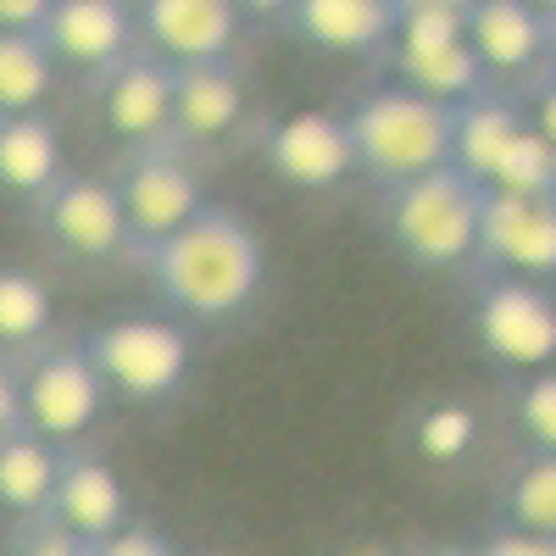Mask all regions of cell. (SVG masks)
<instances>
[{
	"label": "cell",
	"instance_id": "6da1fadb",
	"mask_svg": "<svg viewBox=\"0 0 556 556\" xmlns=\"http://www.w3.org/2000/svg\"><path fill=\"white\" fill-rule=\"evenodd\" d=\"M139 262H146L156 301L178 323L240 317L267 278V245L256 235V223L235 206H212V201L184 223L178 235H167L151 251H139Z\"/></svg>",
	"mask_w": 556,
	"mask_h": 556
},
{
	"label": "cell",
	"instance_id": "7a4b0ae2",
	"mask_svg": "<svg viewBox=\"0 0 556 556\" xmlns=\"http://www.w3.org/2000/svg\"><path fill=\"white\" fill-rule=\"evenodd\" d=\"M345 134L356 151V173H367L379 190H401L412 178L451 167L456 106L417 96L406 84H384L345 112Z\"/></svg>",
	"mask_w": 556,
	"mask_h": 556
},
{
	"label": "cell",
	"instance_id": "3957f363",
	"mask_svg": "<svg viewBox=\"0 0 556 556\" xmlns=\"http://www.w3.org/2000/svg\"><path fill=\"white\" fill-rule=\"evenodd\" d=\"M479 212L484 190L451 162L401 190H384V235L412 267L440 273L479 256Z\"/></svg>",
	"mask_w": 556,
	"mask_h": 556
},
{
	"label": "cell",
	"instance_id": "277c9868",
	"mask_svg": "<svg viewBox=\"0 0 556 556\" xmlns=\"http://www.w3.org/2000/svg\"><path fill=\"white\" fill-rule=\"evenodd\" d=\"M451 162L490 195H556V151L534 134L529 112L501 96H479L456 106Z\"/></svg>",
	"mask_w": 556,
	"mask_h": 556
},
{
	"label": "cell",
	"instance_id": "5b68a950",
	"mask_svg": "<svg viewBox=\"0 0 556 556\" xmlns=\"http://www.w3.org/2000/svg\"><path fill=\"white\" fill-rule=\"evenodd\" d=\"M89 362L106 384V395H123L134 406H162L173 401L195 374V340L178 317H156V312H128L101 323L84 340Z\"/></svg>",
	"mask_w": 556,
	"mask_h": 556
},
{
	"label": "cell",
	"instance_id": "8992f818",
	"mask_svg": "<svg viewBox=\"0 0 556 556\" xmlns=\"http://www.w3.org/2000/svg\"><path fill=\"white\" fill-rule=\"evenodd\" d=\"M390 62H395V84L417 89L429 101L462 106V101L490 96V73L479 67L462 7H451V0H401Z\"/></svg>",
	"mask_w": 556,
	"mask_h": 556
},
{
	"label": "cell",
	"instance_id": "52a82bcc",
	"mask_svg": "<svg viewBox=\"0 0 556 556\" xmlns=\"http://www.w3.org/2000/svg\"><path fill=\"white\" fill-rule=\"evenodd\" d=\"M23 390V429L45 445H78L106 412V384L84 345H39L17 367Z\"/></svg>",
	"mask_w": 556,
	"mask_h": 556
},
{
	"label": "cell",
	"instance_id": "ba28073f",
	"mask_svg": "<svg viewBox=\"0 0 556 556\" xmlns=\"http://www.w3.org/2000/svg\"><path fill=\"white\" fill-rule=\"evenodd\" d=\"M112 190L123 201V223H128V240L134 251H151L167 235H178L201 206V173L178 156V146H146V151H128L112 173Z\"/></svg>",
	"mask_w": 556,
	"mask_h": 556
},
{
	"label": "cell",
	"instance_id": "9c48e42d",
	"mask_svg": "<svg viewBox=\"0 0 556 556\" xmlns=\"http://www.w3.org/2000/svg\"><path fill=\"white\" fill-rule=\"evenodd\" d=\"M473 334L501 367L545 374L556 367V301L534 278L495 273L473 295Z\"/></svg>",
	"mask_w": 556,
	"mask_h": 556
},
{
	"label": "cell",
	"instance_id": "30bf717a",
	"mask_svg": "<svg viewBox=\"0 0 556 556\" xmlns=\"http://www.w3.org/2000/svg\"><path fill=\"white\" fill-rule=\"evenodd\" d=\"M34 217H39V235L51 240L56 251L78 256V262H112V256L134 251L112 178L62 173L51 190L34 201Z\"/></svg>",
	"mask_w": 556,
	"mask_h": 556
},
{
	"label": "cell",
	"instance_id": "8fae6325",
	"mask_svg": "<svg viewBox=\"0 0 556 556\" xmlns=\"http://www.w3.org/2000/svg\"><path fill=\"white\" fill-rule=\"evenodd\" d=\"M134 23L151 56L167 67H195L228 62L245 17L235 0H134Z\"/></svg>",
	"mask_w": 556,
	"mask_h": 556
},
{
	"label": "cell",
	"instance_id": "7c38bea8",
	"mask_svg": "<svg viewBox=\"0 0 556 556\" xmlns=\"http://www.w3.org/2000/svg\"><path fill=\"white\" fill-rule=\"evenodd\" d=\"M479 256L513 278H556V195H490L479 212Z\"/></svg>",
	"mask_w": 556,
	"mask_h": 556
},
{
	"label": "cell",
	"instance_id": "4fadbf2b",
	"mask_svg": "<svg viewBox=\"0 0 556 556\" xmlns=\"http://www.w3.org/2000/svg\"><path fill=\"white\" fill-rule=\"evenodd\" d=\"M262 156L290 190H340L356 173L345 117H334V112H290V117L267 123Z\"/></svg>",
	"mask_w": 556,
	"mask_h": 556
},
{
	"label": "cell",
	"instance_id": "5bb4252c",
	"mask_svg": "<svg viewBox=\"0 0 556 556\" xmlns=\"http://www.w3.org/2000/svg\"><path fill=\"white\" fill-rule=\"evenodd\" d=\"M39 39L56 56V67L106 78L117 62H128L139 51V23H134L128 0H56Z\"/></svg>",
	"mask_w": 556,
	"mask_h": 556
},
{
	"label": "cell",
	"instance_id": "9a60e30c",
	"mask_svg": "<svg viewBox=\"0 0 556 556\" xmlns=\"http://www.w3.org/2000/svg\"><path fill=\"white\" fill-rule=\"evenodd\" d=\"M101 123L128 151L173 146V67L151 51H134L101 78Z\"/></svg>",
	"mask_w": 556,
	"mask_h": 556
},
{
	"label": "cell",
	"instance_id": "2e32d148",
	"mask_svg": "<svg viewBox=\"0 0 556 556\" xmlns=\"http://www.w3.org/2000/svg\"><path fill=\"white\" fill-rule=\"evenodd\" d=\"M290 23L323 56H390L401 0H295Z\"/></svg>",
	"mask_w": 556,
	"mask_h": 556
},
{
	"label": "cell",
	"instance_id": "e0dca14e",
	"mask_svg": "<svg viewBox=\"0 0 556 556\" xmlns=\"http://www.w3.org/2000/svg\"><path fill=\"white\" fill-rule=\"evenodd\" d=\"M462 23H468V45L490 78H518L551 62V23L529 0H479L462 12Z\"/></svg>",
	"mask_w": 556,
	"mask_h": 556
},
{
	"label": "cell",
	"instance_id": "ac0fdd59",
	"mask_svg": "<svg viewBox=\"0 0 556 556\" xmlns=\"http://www.w3.org/2000/svg\"><path fill=\"white\" fill-rule=\"evenodd\" d=\"M245 117V78L235 62L173 67V146H212Z\"/></svg>",
	"mask_w": 556,
	"mask_h": 556
},
{
	"label": "cell",
	"instance_id": "d6986e66",
	"mask_svg": "<svg viewBox=\"0 0 556 556\" xmlns=\"http://www.w3.org/2000/svg\"><path fill=\"white\" fill-rule=\"evenodd\" d=\"M62 529H73L78 540H106L128 523V495H123V479L106 456L96 451H62V479H56V495H51V513Z\"/></svg>",
	"mask_w": 556,
	"mask_h": 556
},
{
	"label": "cell",
	"instance_id": "ffe728a7",
	"mask_svg": "<svg viewBox=\"0 0 556 556\" xmlns=\"http://www.w3.org/2000/svg\"><path fill=\"white\" fill-rule=\"evenodd\" d=\"M62 178V128L45 112L0 117V190L39 201Z\"/></svg>",
	"mask_w": 556,
	"mask_h": 556
},
{
	"label": "cell",
	"instance_id": "44dd1931",
	"mask_svg": "<svg viewBox=\"0 0 556 556\" xmlns=\"http://www.w3.org/2000/svg\"><path fill=\"white\" fill-rule=\"evenodd\" d=\"M56 479H62V451L56 445H45L28 429L0 440V506H7L17 523L51 513Z\"/></svg>",
	"mask_w": 556,
	"mask_h": 556
},
{
	"label": "cell",
	"instance_id": "7402d4cb",
	"mask_svg": "<svg viewBox=\"0 0 556 556\" xmlns=\"http://www.w3.org/2000/svg\"><path fill=\"white\" fill-rule=\"evenodd\" d=\"M51 285L28 267L0 262V356H28L51 334Z\"/></svg>",
	"mask_w": 556,
	"mask_h": 556
},
{
	"label": "cell",
	"instance_id": "603a6c76",
	"mask_svg": "<svg viewBox=\"0 0 556 556\" xmlns=\"http://www.w3.org/2000/svg\"><path fill=\"white\" fill-rule=\"evenodd\" d=\"M56 89V56L39 34H0V117L45 112Z\"/></svg>",
	"mask_w": 556,
	"mask_h": 556
},
{
	"label": "cell",
	"instance_id": "cb8c5ba5",
	"mask_svg": "<svg viewBox=\"0 0 556 556\" xmlns=\"http://www.w3.org/2000/svg\"><path fill=\"white\" fill-rule=\"evenodd\" d=\"M501 513H506V529L556 540V456H540V451H534L523 468L506 479Z\"/></svg>",
	"mask_w": 556,
	"mask_h": 556
},
{
	"label": "cell",
	"instance_id": "d4e9b609",
	"mask_svg": "<svg viewBox=\"0 0 556 556\" xmlns=\"http://www.w3.org/2000/svg\"><path fill=\"white\" fill-rule=\"evenodd\" d=\"M417 456L434 462V468H451L479 445V412L468 401H434L424 417H417Z\"/></svg>",
	"mask_w": 556,
	"mask_h": 556
},
{
	"label": "cell",
	"instance_id": "484cf974",
	"mask_svg": "<svg viewBox=\"0 0 556 556\" xmlns=\"http://www.w3.org/2000/svg\"><path fill=\"white\" fill-rule=\"evenodd\" d=\"M518 429L540 456H556V367L518 384Z\"/></svg>",
	"mask_w": 556,
	"mask_h": 556
},
{
	"label": "cell",
	"instance_id": "4316f807",
	"mask_svg": "<svg viewBox=\"0 0 556 556\" xmlns=\"http://www.w3.org/2000/svg\"><path fill=\"white\" fill-rule=\"evenodd\" d=\"M12 556H89V540H78L56 518H28L12 540Z\"/></svg>",
	"mask_w": 556,
	"mask_h": 556
},
{
	"label": "cell",
	"instance_id": "83f0119b",
	"mask_svg": "<svg viewBox=\"0 0 556 556\" xmlns=\"http://www.w3.org/2000/svg\"><path fill=\"white\" fill-rule=\"evenodd\" d=\"M89 556H178L151 523H123L117 534H106V540H96L89 545Z\"/></svg>",
	"mask_w": 556,
	"mask_h": 556
},
{
	"label": "cell",
	"instance_id": "f1b7e54d",
	"mask_svg": "<svg viewBox=\"0 0 556 556\" xmlns=\"http://www.w3.org/2000/svg\"><path fill=\"white\" fill-rule=\"evenodd\" d=\"M473 556H556V540L523 534V529H501V534H490Z\"/></svg>",
	"mask_w": 556,
	"mask_h": 556
},
{
	"label": "cell",
	"instance_id": "f546056e",
	"mask_svg": "<svg viewBox=\"0 0 556 556\" xmlns=\"http://www.w3.org/2000/svg\"><path fill=\"white\" fill-rule=\"evenodd\" d=\"M56 0H0V34H39Z\"/></svg>",
	"mask_w": 556,
	"mask_h": 556
},
{
	"label": "cell",
	"instance_id": "4dcf8cb0",
	"mask_svg": "<svg viewBox=\"0 0 556 556\" xmlns=\"http://www.w3.org/2000/svg\"><path fill=\"white\" fill-rule=\"evenodd\" d=\"M23 429V390H17V367L0 356V440Z\"/></svg>",
	"mask_w": 556,
	"mask_h": 556
},
{
	"label": "cell",
	"instance_id": "1f68e13d",
	"mask_svg": "<svg viewBox=\"0 0 556 556\" xmlns=\"http://www.w3.org/2000/svg\"><path fill=\"white\" fill-rule=\"evenodd\" d=\"M529 123H534V134L545 139V146L556 151V73L534 89V101H529Z\"/></svg>",
	"mask_w": 556,
	"mask_h": 556
},
{
	"label": "cell",
	"instance_id": "d6a6232c",
	"mask_svg": "<svg viewBox=\"0 0 556 556\" xmlns=\"http://www.w3.org/2000/svg\"><path fill=\"white\" fill-rule=\"evenodd\" d=\"M240 17H290L295 0H235Z\"/></svg>",
	"mask_w": 556,
	"mask_h": 556
},
{
	"label": "cell",
	"instance_id": "836d02e7",
	"mask_svg": "<svg viewBox=\"0 0 556 556\" xmlns=\"http://www.w3.org/2000/svg\"><path fill=\"white\" fill-rule=\"evenodd\" d=\"M417 556H473V551H462V545H434V551H417Z\"/></svg>",
	"mask_w": 556,
	"mask_h": 556
},
{
	"label": "cell",
	"instance_id": "e575fe53",
	"mask_svg": "<svg viewBox=\"0 0 556 556\" xmlns=\"http://www.w3.org/2000/svg\"><path fill=\"white\" fill-rule=\"evenodd\" d=\"M529 7H534V12L545 17V23H556V0H529Z\"/></svg>",
	"mask_w": 556,
	"mask_h": 556
},
{
	"label": "cell",
	"instance_id": "d590c367",
	"mask_svg": "<svg viewBox=\"0 0 556 556\" xmlns=\"http://www.w3.org/2000/svg\"><path fill=\"white\" fill-rule=\"evenodd\" d=\"M345 556H390V551H379V545H362V551H345Z\"/></svg>",
	"mask_w": 556,
	"mask_h": 556
},
{
	"label": "cell",
	"instance_id": "8d00e7d4",
	"mask_svg": "<svg viewBox=\"0 0 556 556\" xmlns=\"http://www.w3.org/2000/svg\"><path fill=\"white\" fill-rule=\"evenodd\" d=\"M551 67H556V23H551Z\"/></svg>",
	"mask_w": 556,
	"mask_h": 556
},
{
	"label": "cell",
	"instance_id": "74e56055",
	"mask_svg": "<svg viewBox=\"0 0 556 556\" xmlns=\"http://www.w3.org/2000/svg\"><path fill=\"white\" fill-rule=\"evenodd\" d=\"M451 7H462V12H468V7H479V0H451Z\"/></svg>",
	"mask_w": 556,
	"mask_h": 556
}]
</instances>
